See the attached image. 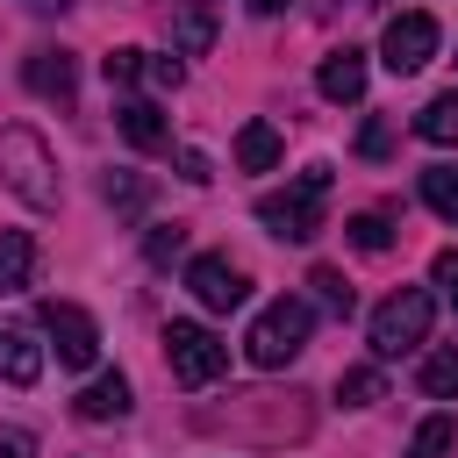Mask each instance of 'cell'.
I'll return each instance as SVG.
<instances>
[{"instance_id": "cell-16", "label": "cell", "mask_w": 458, "mask_h": 458, "mask_svg": "<svg viewBox=\"0 0 458 458\" xmlns=\"http://www.w3.org/2000/svg\"><path fill=\"white\" fill-rule=\"evenodd\" d=\"M279 165V129L272 122H243L236 129V172H272Z\"/></svg>"}, {"instance_id": "cell-9", "label": "cell", "mask_w": 458, "mask_h": 458, "mask_svg": "<svg viewBox=\"0 0 458 458\" xmlns=\"http://www.w3.org/2000/svg\"><path fill=\"white\" fill-rule=\"evenodd\" d=\"M21 79H29V93H43V100H57V107L79 93V64H72V50H29Z\"/></svg>"}, {"instance_id": "cell-15", "label": "cell", "mask_w": 458, "mask_h": 458, "mask_svg": "<svg viewBox=\"0 0 458 458\" xmlns=\"http://www.w3.org/2000/svg\"><path fill=\"white\" fill-rule=\"evenodd\" d=\"M36 279V236L29 229H0V293H21Z\"/></svg>"}, {"instance_id": "cell-2", "label": "cell", "mask_w": 458, "mask_h": 458, "mask_svg": "<svg viewBox=\"0 0 458 458\" xmlns=\"http://www.w3.org/2000/svg\"><path fill=\"white\" fill-rule=\"evenodd\" d=\"M308 329H315V308H308L301 293H279V301L258 308V322L243 329V358H250L258 372H279V365H293V358L308 351Z\"/></svg>"}, {"instance_id": "cell-27", "label": "cell", "mask_w": 458, "mask_h": 458, "mask_svg": "<svg viewBox=\"0 0 458 458\" xmlns=\"http://www.w3.org/2000/svg\"><path fill=\"white\" fill-rule=\"evenodd\" d=\"M100 193H107L114 208H143V179H129V172H107V179H100Z\"/></svg>"}, {"instance_id": "cell-32", "label": "cell", "mask_w": 458, "mask_h": 458, "mask_svg": "<svg viewBox=\"0 0 458 458\" xmlns=\"http://www.w3.org/2000/svg\"><path fill=\"white\" fill-rule=\"evenodd\" d=\"M243 7H250V14H279L286 0H243Z\"/></svg>"}, {"instance_id": "cell-10", "label": "cell", "mask_w": 458, "mask_h": 458, "mask_svg": "<svg viewBox=\"0 0 458 458\" xmlns=\"http://www.w3.org/2000/svg\"><path fill=\"white\" fill-rule=\"evenodd\" d=\"M114 129H122L136 150H150V157H157V150H172V122H165V107H157V100H136V93H129V100L114 107Z\"/></svg>"}, {"instance_id": "cell-22", "label": "cell", "mask_w": 458, "mask_h": 458, "mask_svg": "<svg viewBox=\"0 0 458 458\" xmlns=\"http://www.w3.org/2000/svg\"><path fill=\"white\" fill-rule=\"evenodd\" d=\"M422 200H429L444 222H458V165H429V172H422Z\"/></svg>"}, {"instance_id": "cell-13", "label": "cell", "mask_w": 458, "mask_h": 458, "mask_svg": "<svg viewBox=\"0 0 458 458\" xmlns=\"http://www.w3.org/2000/svg\"><path fill=\"white\" fill-rule=\"evenodd\" d=\"M165 29H172V50H179V57H200V50L215 43V14H208L200 0H172V7H165Z\"/></svg>"}, {"instance_id": "cell-28", "label": "cell", "mask_w": 458, "mask_h": 458, "mask_svg": "<svg viewBox=\"0 0 458 458\" xmlns=\"http://www.w3.org/2000/svg\"><path fill=\"white\" fill-rule=\"evenodd\" d=\"M429 279H437V286H444V301L458 308V250H437V258H429Z\"/></svg>"}, {"instance_id": "cell-12", "label": "cell", "mask_w": 458, "mask_h": 458, "mask_svg": "<svg viewBox=\"0 0 458 458\" xmlns=\"http://www.w3.org/2000/svg\"><path fill=\"white\" fill-rule=\"evenodd\" d=\"M315 86H322V100H344V107H351V100H365V50H351V43H344V50H329V57H322V72H315Z\"/></svg>"}, {"instance_id": "cell-20", "label": "cell", "mask_w": 458, "mask_h": 458, "mask_svg": "<svg viewBox=\"0 0 458 458\" xmlns=\"http://www.w3.org/2000/svg\"><path fill=\"white\" fill-rule=\"evenodd\" d=\"M344 236H351V243H358L365 258H379V250H394V222H386L379 208H365V215H351V222H344Z\"/></svg>"}, {"instance_id": "cell-29", "label": "cell", "mask_w": 458, "mask_h": 458, "mask_svg": "<svg viewBox=\"0 0 458 458\" xmlns=\"http://www.w3.org/2000/svg\"><path fill=\"white\" fill-rule=\"evenodd\" d=\"M358 150H365V157H386V150H394V122H365V129H358Z\"/></svg>"}, {"instance_id": "cell-4", "label": "cell", "mask_w": 458, "mask_h": 458, "mask_svg": "<svg viewBox=\"0 0 458 458\" xmlns=\"http://www.w3.org/2000/svg\"><path fill=\"white\" fill-rule=\"evenodd\" d=\"M165 365H172L179 386H208V379H222L229 344H222L208 322H165Z\"/></svg>"}, {"instance_id": "cell-24", "label": "cell", "mask_w": 458, "mask_h": 458, "mask_svg": "<svg viewBox=\"0 0 458 458\" xmlns=\"http://www.w3.org/2000/svg\"><path fill=\"white\" fill-rule=\"evenodd\" d=\"M179 79H186V64H179V57H157V50H143V86H157V93H179Z\"/></svg>"}, {"instance_id": "cell-18", "label": "cell", "mask_w": 458, "mask_h": 458, "mask_svg": "<svg viewBox=\"0 0 458 458\" xmlns=\"http://www.w3.org/2000/svg\"><path fill=\"white\" fill-rule=\"evenodd\" d=\"M415 136H422V143H458V86L437 93V100L415 114Z\"/></svg>"}, {"instance_id": "cell-7", "label": "cell", "mask_w": 458, "mask_h": 458, "mask_svg": "<svg viewBox=\"0 0 458 458\" xmlns=\"http://www.w3.org/2000/svg\"><path fill=\"white\" fill-rule=\"evenodd\" d=\"M379 57H386V72H394V79L422 72V64L437 57V14H422V7L394 14V21H386V36H379Z\"/></svg>"}, {"instance_id": "cell-31", "label": "cell", "mask_w": 458, "mask_h": 458, "mask_svg": "<svg viewBox=\"0 0 458 458\" xmlns=\"http://www.w3.org/2000/svg\"><path fill=\"white\" fill-rule=\"evenodd\" d=\"M0 458H36V437L29 429H0Z\"/></svg>"}, {"instance_id": "cell-5", "label": "cell", "mask_w": 458, "mask_h": 458, "mask_svg": "<svg viewBox=\"0 0 458 458\" xmlns=\"http://www.w3.org/2000/svg\"><path fill=\"white\" fill-rule=\"evenodd\" d=\"M429 336V293L422 286H401L372 308V358H401Z\"/></svg>"}, {"instance_id": "cell-21", "label": "cell", "mask_w": 458, "mask_h": 458, "mask_svg": "<svg viewBox=\"0 0 458 458\" xmlns=\"http://www.w3.org/2000/svg\"><path fill=\"white\" fill-rule=\"evenodd\" d=\"M451 444H458V422H451V415H429V422L408 437V458H451Z\"/></svg>"}, {"instance_id": "cell-3", "label": "cell", "mask_w": 458, "mask_h": 458, "mask_svg": "<svg viewBox=\"0 0 458 458\" xmlns=\"http://www.w3.org/2000/svg\"><path fill=\"white\" fill-rule=\"evenodd\" d=\"M322 208H329V165H308L286 193H265L258 200V222L279 243H315L322 236Z\"/></svg>"}, {"instance_id": "cell-26", "label": "cell", "mask_w": 458, "mask_h": 458, "mask_svg": "<svg viewBox=\"0 0 458 458\" xmlns=\"http://www.w3.org/2000/svg\"><path fill=\"white\" fill-rule=\"evenodd\" d=\"M107 86H143V50H107Z\"/></svg>"}, {"instance_id": "cell-8", "label": "cell", "mask_w": 458, "mask_h": 458, "mask_svg": "<svg viewBox=\"0 0 458 458\" xmlns=\"http://www.w3.org/2000/svg\"><path fill=\"white\" fill-rule=\"evenodd\" d=\"M186 286H193V301H200L208 315H229V308H243V301H250L243 265H236V258H222V250H200V258L186 265Z\"/></svg>"}, {"instance_id": "cell-1", "label": "cell", "mask_w": 458, "mask_h": 458, "mask_svg": "<svg viewBox=\"0 0 458 458\" xmlns=\"http://www.w3.org/2000/svg\"><path fill=\"white\" fill-rule=\"evenodd\" d=\"M0 179H7V193L29 200L36 215H50V208L64 200V186H57V157H50V143H43L29 122H7V129H0Z\"/></svg>"}, {"instance_id": "cell-25", "label": "cell", "mask_w": 458, "mask_h": 458, "mask_svg": "<svg viewBox=\"0 0 458 458\" xmlns=\"http://www.w3.org/2000/svg\"><path fill=\"white\" fill-rule=\"evenodd\" d=\"M143 250H150V265H172V258L186 250V229H179V222H157V229L143 236Z\"/></svg>"}, {"instance_id": "cell-17", "label": "cell", "mask_w": 458, "mask_h": 458, "mask_svg": "<svg viewBox=\"0 0 458 458\" xmlns=\"http://www.w3.org/2000/svg\"><path fill=\"white\" fill-rule=\"evenodd\" d=\"M336 401H344V408H372V401H386L379 365H344V372H336Z\"/></svg>"}, {"instance_id": "cell-33", "label": "cell", "mask_w": 458, "mask_h": 458, "mask_svg": "<svg viewBox=\"0 0 458 458\" xmlns=\"http://www.w3.org/2000/svg\"><path fill=\"white\" fill-rule=\"evenodd\" d=\"M43 7H64V0H43Z\"/></svg>"}, {"instance_id": "cell-6", "label": "cell", "mask_w": 458, "mask_h": 458, "mask_svg": "<svg viewBox=\"0 0 458 458\" xmlns=\"http://www.w3.org/2000/svg\"><path fill=\"white\" fill-rule=\"evenodd\" d=\"M43 336H50V351H57L64 372H86L100 358V329H93V315L79 301H43Z\"/></svg>"}, {"instance_id": "cell-19", "label": "cell", "mask_w": 458, "mask_h": 458, "mask_svg": "<svg viewBox=\"0 0 458 458\" xmlns=\"http://www.w3.org/2000/svg\"><path fill=\"white\" fill-rule=\"evenodd\" d=\"M415 379H422V394H437V401H458V344H444V351H429Z\"/></svg>"}, {"instance_id": "cell-23", "label": "cell", "mask_w": 458, "mask_h": 458, "mask_svg": "<svg viewBox=\"0 0 458 458\" xmlns=\"http://www.w3.org/2000/svg\"><path fill=\"white\" fill-rule=\"evenodd\" d=\"M308 286H315V301H322L329 315H351V308H358L351 279H344V272H329V265H315V272H308Z\"/></svg>"}, {"instance_id": "cell-14", "label": "cell", "mask_w": 458, "mask_h": 458, "mask_svg": "<svg viewBox=\"0 0 458 458\" xmlns=\"http://www.w3.org/2000/svg\"><path fill=\"white\" fill-rule=\"evenodd\" d=\"M72 415H79V422H122V415H129V379H122V372H100V379L72 401Z\"/></svg>"}, {"instance_id": "cell-30", "label": "cell", "mask_w": 458, "mask_h": 458, "mask_svg": "<svg viewBox=\"0 0 458 458\" xmlns=\"http://www.w3.org/2000/svg\"><path fill=\"white\" fill-rule=\"evenodd\" d=\"M179 179H186V186H208V179H215L208 150H193V143H186V150H179Z\"/></svg>"}, {"instance_id": "cell-11", "label": "cell", "mask_w": 458, "mask_h": 458, "mask_svg": "<svg viewBox=\"0 0 458 458\" xmlns=\"http://www.w3.org/2000/svg\"><path fill=\"white\" fill-rule=\"evenodd\" d=\"M0 379H7V386H36V379H43V344H36V329L0 322Z\"/></svg>"}]
</instances>
